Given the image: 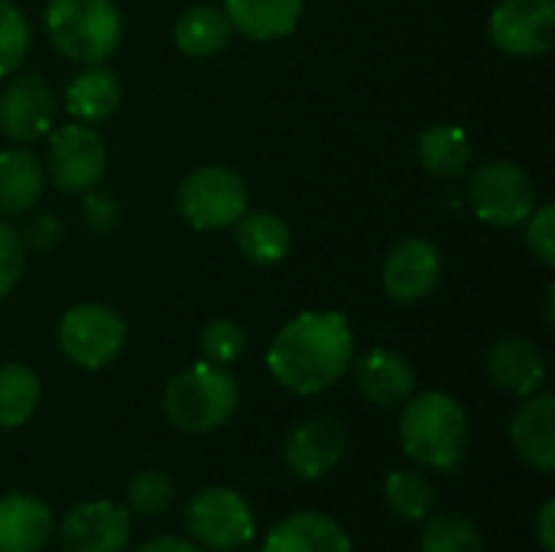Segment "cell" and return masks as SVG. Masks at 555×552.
Masks as SVG:
<instances>
[{"mask_svg":"<svg viewBox=\"0 0 555 552\" xmlns=\"http://www.w3.org/2000/svg\"><path fill=\"white\" fill-rule=\"evenodd\" d=\"M354 361V332L338 309H312L289 319L270 351L267 368L273 381L299 397H315L338 384Z\"/></svg>","mask_w":555,"mask_h":552,"instance_id":"6da1fadb","label":"cell"},{"mask_svg":"<svg viewBox=\"0 0 555 552\" xmlns=\"http://www.w3.org/2000/svg\"><path fill=\"white\" fill-rule=\"evenodd\" d=\"M400 446L406 459L429 472H455L472 446V420L446 390L413 394L403 403Z\"/></svg>","mask_w":555,"mask_h":552,"instance_id":"7a4b0ae2","label":"cell"},{"mask_svg":"<svg viewBox=\"0 0 555 552\" xmlns=\"http://www.w3.org/2000/svg\"><path fill=\"white\" fill-rule=\"evenodd\" d=\"M237 400H241V387L228 374V368L198 361V364L179 371L166 384L163 413L179 433L205 436L234 416Z\"/></svg>","mask_w":555,"mask_h":552,"instance_id":"3957f363","label":"cell"},{"mask_svg":"<svg viewBox=\"0 0 555 552\" xmlns=\"http://www.w3.org/2000/svg\"><path fill=\"white\" fill-rule=\"evenodd\" d=\"M42 23L49 42L81 65L104 62L124 39V16L114 0H49Z\"/></svg>","mask_w":555,"mask_h":552,"instance_id":"277c9868","label":"cell"},{"mask_svg":"<svg viewBox=\"0 0 555 552\" xmlns=\"http://www.w3.org/2000/svg\"><path fill=\"white\" fill-rule=\"evenodd\" d=\"M176 211L195 231H228L250 211V189L228 166H198L179 182Z\"/></svg>","mask_w":555,"mask_h":552,"instance_id":"5b68a950","label":"cell"},{"mask_svg":"<svg viewBox=\"0 0 555 552\" xmlns=\"http://www.w3.org/2000/svg\"><path fill=\"white\" fill-rule=\"evenodd\" d=\"M468 205L478 221L491 228H517L537 208V185L524 166L511 159H491L472 172Z\"/></svg>","mask_w":555,"mask_h":552,"instance_id":"8992f818","label":"cell"},{"mask_svg":"<svg viewBox=\"0 0 555 552\" xmlns=\"http://www.w3.org/2000/svg\"><path fill=\"white\" fill-rule=\"evenodd\" d=\"M55 338L72 364L85 371H101L124 351L127 322L117 309L104 303H78L62 316Z\"/></svg>","mask_w":555,"mask_h":552,"instance_id":"52a82bcc","label":"cell"},{"mask_svg":"<svg viewBox=\"0 0 555 552\" xmlns=\"http://www.w3.org/2000/svg\"><path fill=\"white\" fill-rule=\"evenodd\" d=\"M46 172L62 192H88L107 172V143L94 124H62L46 133Z\"/></svg>","mask_w":555,"mask_h":552,"instance_id":"ba28073f","label":"cell"},{"mask_svg":"<svg viewBox=\"0 0 555 552\" xmlns=\"http://www.w3.org/2000/svg\"><path fill=\"white\" fill-rule=\"evenodd\" d=\"M185 527L202 547L234 552L257 537L250 504L231 488H205L185 508Z\"/></svg>","mask_w":555,"mask_h":552,"instance_id":"9c48e42d","label":"cell"},{"mask_svg":"<svg viewBox=\"0 0 555 552\" xmlns=\"http://www.w3.org/2000/svg\"><path fill=\"white\" fill-rule=\"evenodd\" d=\"M488 33L504 55L540 59L555 42V0H501Z\"/></svg>","mask_w":555,"mask_h":552,"instance_id":"30bf717a","label":"cell"},{"mask_svg":"<svg viewBox=\"0 0 555 552\" xmlns=\"http://www.w3.org/2000/svg\"><path fill=\"white\" fill-rule=\"evenodd\" d=\"M59 101L42 75H20L0 91V130L16 143H36L55 127Z\"/></svg>","mask_w":555,"mask_h":552,"instance_id":"8fae6325","label":"cell"},{"mask_svg":"<svg viewBox=\"0 0 555 552\" xmlns=\"http://www.w3.org/2000/svg\"><path fill=\"white\" fill-rule=\"evenodd\" d=\"M442 277V254L426 238H403L384 257V290L393 303H420L426 299Z\"/></svg>","mask_w":555,"mask_h":552,"instance_id":"7c38bea8","label":"cell"},{"mask_svg":"<svg viewBox=\"0 0 555 552\" xmlns=\"http://www.w3.org/2000/svg\"><path fill=\"white\" fill-rule=\"evenodd\" d=\"M348 449V433L338 420L312 416L289 429L283 442V462L286 468L302 482H319L328 472L338 468Z\"/></svg>","mask_w":555,"mask_h":552,"instance_id":"4fadbf2b","label":"cell"},{"mask_svg":"<svg viewBox=\"0 0 555 552\" xmlns=\"http://www.w3.org/2000/svg\"><path fill=\"white\" fill-rule=\"evenodd\" d=\"M65 552H124L130 543V511L114 501L75 504L59 527Z\"/></svg>","mask_w":555,"mask_h":552,"instance_id":"5bb4252c","label":"cell"},{"mask_svg":"<svg viewBox=\"0 0 555 552\" xmlns=\"http://www.w3.org/2000/svg\"><path fill=\"white\" fill-rule=\"evenodd\" d=\"M354 384L367 403L393 410L416 394V371L403 355L390 348H374L354 361Z\"/></svg>","mask_w":555,"mask_h":552,"instance_id":"9a60e30c","label":"cell"},{"mask_svg":"<svg viewBox=\"0 0 555 552\" xmlns=\"http://www.w3.org/2000/svg\"><path fill=\"white\" fill-rule=\"evenodd\" d=\"M511 442L524 465L533 472H555V397L530 394L511 420Z\"/></svg>","mask_w":555,"mask_h":552,"instance_id":"2e32d148","label":"cell"},{"mask_svg":"<svg viewBox=\"0 0 555 552\" xmlns=\"http://www.w3.org/2000/svg\"><path fill=\"white\" fill-rule=\"evenodd\" d=\"M485 364H488V377L501 390H507L514 397H530L546 381V358H543V351L530 338H520V335L498 338L488 348Z\"/></svg>","mask_w":555,"mask_h":552,"instance_id":"e0dca14e","label":"cell"},{"mask_svg":"<svg viewBox=\"0 0 555 552\" xmlns=\"http://www.w3.org/2000/svg\"><path fill=\"white\" fill-rule=\"evenodd\" d=\"M260 552H354L351 537L325 514L302 511L283 517L263 540Z\"/></svg>","mask_w":555,"mask_h":552,"instance_id":"ac0fdd59","label":"cell"},{"mask_svg":"<svg viewBox=\"0 0 555 552\" xmlns=\"http://www.w3.org/2000/svg\"><path fill=\"white\" fill-rule=\"evenodd\" d=\"M55 530V517L46 501L33 495L0 498V552H36Z\"/></svg>","mask_w":555,"mask_h":552,"instance_id":"d6986e66","label":"cell"},{"mask_svg":"<svg viewBox=\"0 0 555 552\" xmlns=\"http://www.w3.org/2000/svg\"><path fill=\"white\" fill-rule=\"evenodd\" d=\"M221 10L228 13L234 33L254 42H273L299 26L306 0H224Z\"/></svg>","mask_w":555,"mask_h":552,"instance_id":"ffe728a7","label":"cell"},{"mask_svg":"<svg viewBox=\"0 0 555 552\" xmlns=\"http://www.w3.org/2000/svg\"><path fill=\"white\" fill-rule=\"evenodd\" d=\"M117 107H120V78L104 62L85 65L65 88V111L72 114V120L101 124L114 117Z\"/></svg>","mask_w":555,"mask_h":552,"instance_id":"44dd1931","label":"cell"},{"mask_svg":"<svg viewBox=\"0 0 555 552\" xmlns=\"http://www.w3.org/2000/svg\"><path fill=\"white\" fill-rule=\"evenodd\" d=\"M46 189V169L26 146L0 150V215H26L36 208Z\"/></svg>","mask_w":555,"mask_h":552,"instance_id":"7402d4cb","label":"cell"},{"mask_svg":"<svg viewBox=\"0 0 555 552\" xmlns=\"http://www.w3.org/2000/svg\"><path fill=\"white\" fill-rule=\"evenodd\" d=\"M231 36H234V29H231L228 13L221 7H211V3H195L189 10H182L176 26H172L176 49L182 55H192V59L218 55L221 49H228Z\"/></svg>","mask_w":555,"mask_h":552,"instance_id":"603a6c76","label":"cell"},{"mask_svg":"<svg viewBox=\"0 0 555 552\" xmlns=\"http://www.w3.org/2000/svg\"><path fill=\"white\" fill-rule=\"evenodd\" d=\"M234 244H237V251L250 264H257V267H276L293 251V231L273 211H247L234 224Z\"/></svg>","mask_w":555,"mask_h":552,"instance_id":"cb8c5ba5","label":"cell"},{"mask_svg":"<svg viewBox=\"0 0 555 552\" xmlns=\"http://www.w3.org/2000/svg\"><path fill=\"white\" fill-rule=\"evenodd\" d=\"M416 156L436 179L462 176L472 163V140L459 124H433L416 140Z\"/></svg>","mask_w":555,"mask_h":552,"instance_id":"d4e9b609","label":"cell"},{"mask_svg":"<svg viewBox=\"0 0 555 552\" xmlns=\"http://www.w3.org/2000/svg\"><path fill=\"white\" fill-rule=\"evenodd\" d=\"M42 387L26 364H0V429H16L33 420Z\"/></svg>","mask_w":555,"mask_h":552,"instance_id":"484cf974","label":"cell"},{"mask_svg":"<svg viewBox=\"0 0 555 552\" xmlns=\"http://www.w3.org/2000/svg\"><path fill=\"white\" fill-rule=\"evenodd\" d=\"M384 501L393 517L416 524V521L429 517V511L436 504V491L426 482V475H420V472H390L384 482Z\"/></svg>","mask_w":555,"mask_h":552,"instance_id":"4316f807","label":"cell"},{"mask_svg":"<svg viewBox=\"0 0 555 552\" xmlns=\"http://www.w3.org/2000/svg\"><path fill=\"white\" fill-rule=\"evenodd\" d=\"M420 552H485V537L468 517L439 514L426 524L420 537Z\"/></svg>","mask_w":555,"mask_h":552,"instance_id":"83f0119b","label":"cell"},{"mask_svg":"<svg viewBox=\"0 0 555 552\" xmlns=\"http://www.w3.org/2000/svg\"><path fill=\"white\" fill-rule=\"evenodd\" d=\"M176 501V485L163 472H137L127 485V511L137 517H159Z\"/></svg>","mask_w":555,"mask_h":552,"instance_id":"f1b7e54d","label":"cell"},{"mask_svg":"<svg viewBox=\"0 0 555 552\" xmlns=\"http://www.w3.org/2000/svg\"><path fill=\"white\" fill-rule=\"evenodd\" d=\"M29 42H33V33H29L26 13L16 3L0 0V78L13 75L23 65Z\"/></svg>","mask_w":555,"mask_h":552,"instance_id":"f546056e","label":"cell"},{"mask_svg":"<svg viewBox=\"0 0 555 552\" xmlns=\"http://www.w3.org/2000/svg\"><path fill=\"white\" fill-rule=\"evenodd\" d=\"M244 345H247V335H244V329L234 319H215V322H208L202 329V338H198V348H202L205 361L208 364H218V368L234 364L244 355Z\"/></svg>","mask_w":555,"mask_h":552,"instance_id":"4dcf8cb0","label":"cell"},{"mask_svg":"<svg viewBox=\"0 0 555 552\" xmlns=\"http://www.w3.org/2000/svg\"><path fill=\"white\" fill-rule=\"evenodd\" d=\"M527 224V251L537 257L540 267L553 270L555 267V205H537L533 215L524 221Z\"/></svg>","mask_w":555,"mask_h":552,"instance_id":"1f68e13d","label":"cell"},{"mask_svg":"<svg viewBox=\"0 0 555 552\" xmlns=\"http://www.w3.org/2000/svg\"><path fill=\"white\" fill-rule=\"evenodd\" d=\"M23 267H26V244L20 231L7 218H0V299H7L16 290Z\"/></svg>","mask_w":555,"mask_h":552,"instance_id":"d6a6232c","label":"cell"},{"mask_svg":"<svg viewBox=\"0 0 555 552\" xmlns=\"http://www.w3.org/2000/svg\"><path fill=\"white\" fill-rule=\"evenodd\" d=\"M81 218L91 231L98 234H107L120 224V202L111 195V192H98V189H88L85 192V202H81Z\"/></svg>","mask_w":555,"mask_h":552,"instance_id":"836d02e7","label":"cell"},{"mask_svg":"<svg viewBox=\"0 0 555 552\" xmlns=\"http://www.w3.org/2000/svg\"><path fill=\"white\" fill-rule=\"evenodd\" d=\"M20 238H23V244H26V247L49 251V247H55V244L65 238V228H62V221H59L55 215L39 211V215H33V218H29V224L20 231Z\"/></svg>","mask_w":555,"mask_h":552,"instance_id":"e575fe53","label":"cell"},{"mask_svg":"<svg viewBox=\"0 0 555 552\" xmlns=\"http://www.w3.org/2000/svg\"><path fill=\"white\" fill-rule=\"evenodd\" d=\"M555 501L550 498L543 508H540V517H537V540H540V547L543 552H555Z\"/></svg>","mask_w":555,"mask_h":552,"instance_id":"d590c367","label":"cell"},{"mask_svg":"<svg viewBox=\"0 0 555 552\" xmlns=\"http://www.w3.org/2000/svg\"><path fill=\"white\" fill-rule=\"evenodd\" d=\"M140 552H202L192 540H185V537H153V540H146Z\"/></svg>","mask_w":555,"mask_h":552,"instance_id":"8d00e7d4","label":"cell"},{"mask_svg":"<svg viewBox=\"0 0 555 552\" xmlns=\"http://www.w3.org/2000/svg\"><path fill=\"white\" fill-rule=\"evenodd\" d=\"M234 552H254V550H244V547H241V550H234Z\"/></svg>","mask_w":555,"mask_h":552,"instance_id":"74e56055","label":"cell"}]
</instances>
